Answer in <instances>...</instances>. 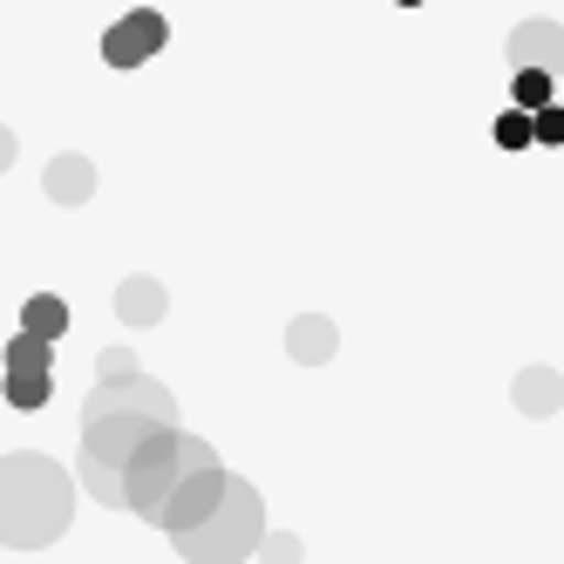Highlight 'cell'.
Listing matches in <instances>:
<instances>
[{
    "label": "cell",
    "mask_w": 564,
    "mask_h": 564,
    "mask_svg": "<svg viewBox=\"0 0 564 564\" xmlns=\"http://www.w3.org/2000/svg\"><path fill=\"white\" fill-rule=\"evenodd\" d=\"M551 89H557V75L517 68V75H510V109H523V116H531V109H544V102H551Z\"/></svg>",
    "instance_id": "cell-15"
},
{
    "label": "cell",
    "mask_w": 564,
    "mask_h": 564,
    "mask_svg": "<svg viewBox=\"0 0 564 564\" xmlns=\"http://www.w3.org/2000/svg\"><path fill=\"white\" fill-rule=\"evenodd\" d=\"M259 538H265V497L246 476H225V497L212 503V517H197L191 531H171L184 564H246L259 557Z\"/></svg>",
    "instance_id": "cell-2"
},
{
    "label": "cell",
    "mask_w": 564,
    "mask_h": 564,
    "mask_svg": "<svg viewBox=\"0 0 564 564\" xmlns=\"http://www.w3.org/2000/svg\"><path fill=\"white\" fill-rule=\"evenodd\" d=\"M490 137H497V150H523V143H531V116H523V109H503Z\"/></svg>",
    "instance_id": "cell-19"
},
{
    "label": "cell",
    "mask_w": 564,
    "mask_h": 564,
    "mask_svg": "<svg viewBox=\"0 0 564 564\" xmlns=\"http://www.w3.org/2000/svg\"><path fill=\"white\" fill-rule=\"evenodd\" d=\"M225 476H231L225 463H212V469H191V476L177 482V490L164 497V510H156L150 523H156L164 538H171V531H191V523H197V517H212V503L225 497Z\"/></svg>",
    "instance_id": "cell-6"
},
{
    "label": "cell",
    "mask_w": 564,
    "mask_h": 564,
    "mask_svg": "<svg viewBox=\"0 0 564 564\" xmlns=\"http://www.w3.org/2000/svg\"><path fill=\"white\" fill-rule=\"evenodd\" d=\"M510 401H517V415H557L564 409V375L557 368H523L510 381Z\"/></svg>",
    "instance_id": "cell-12"
},
{
    "label": "cell",
    "mask_w": 564,
    "mask_h": 564,
    "mask_svg": "<svg viewBox=\"0 0 564 564\" xmlns=\"http://www.w3.org/2000/svg\"><path fill=\"white\" fill-rule=\"evenodd\" d=\"M130 375H143L130 347H102V354H96V381H130Z\"/></svg>",
    "instance_id": "cell-18"
},
{
    "label": "cell",
    "mask_w": 564,
    "mask_h": 564,
    "mask_svg": "<svg viewBox=\"0 0 564 564\" xmlns=\"http://www.w3.org/2000/svg\"><path fill=\"white\" fill-rule=\"evenodd\" d=\"M164 42H171V21L156 14V8H130L123 21L102 34V62H109V68H143Z\"/></svg>",
    "instance_id": "cell-5"
},
{
    "label": "cell",
    "mask_w": 564,
    "mask_h": 564,
    "mask_svg": "<svg viewBox=\"0 0 564 564\" xmlns=\"http://www.w3.org/2000/svg\"><path fill=\"white\" fill-rule=\"evenodd\" d=\"M0 394H8V409H42V401L55 394V381L48 375H8V381H0Z\"/></svg>",
    "instance_id": "cell-16"
},
{
    "label": "cell",
    "mask_w": 564,
    "mask_h": 564,
    "mask_svg": "<svg viewBox=\"0 0 564 564\" xmlns=\"http://www.w3.org/2000/svg\"><path fill=\"white\" fill-rule=\"evenodd\" d=\"M286 354L300 360V368H327V360L340 354V327L327 313H300L293 327H286Z\"/></svg>",
    "instance_id": "cell-11"
},
{
    "label": "cell",
    "mask_w": 564,
    "mask_h": 564,
    "mask_svg": "<svg viewBox=\"0 0 564 564\" xmlns=\"http://www.w3.org/2000/svg\"><path fill=\"white\" fill-rule=\"evenodd\" d=\"M48 368H55V340H34V334L8 340V375H48Z\"/></svg>",
    "instance_id": "cell-14"
},
{
    "label": "cell",
    "mask_w": 564,
    "mask_h": 564,
    "mask_svg": "<svg viewBox=\"0 0 564 564\" xmlns=\"http://www.w3.org/2000/svg\"><path fill=\"white\" fill-rule=\"evenodd\" d=\"M401 8H422V0H401Z\"/></svg>",
    "instance_id": "cell-23"
},
{
    "label": "cell",
    "mask_w": 564,
    "mask_h": 564,
    "mask_svg": "<svg viewBox=\"0 0 564 564\" xmlns=\"http://www.w3.org/2000/svg\"><path fill=\"white\" fill-rule=\"evenodd\" d=\"M83 490H89L96 503H109V510H123V476L102 469V463H89V456H83Z\"/></svg>",
    "instance_id": "cell-17"
},
{
    "label": "cell",
    "mask_w": 564,
    "mask_h": 564,
    "mask_svg": "<svg viewBox=\"0 0 564 564\" xmlns=\"http://www.w3.org/2000/svg\"><path fill=\"white\" fill-rule=\"evenodd\" d=\"M259 551H265V564H300V538L293 531H265Z\"/></svg>",
    "instance_id": "cell-21"
},
{
    "label": "cell",
    "mask_w": 564,
    "mask_h": 564,
    "mask_svg": "<svg viewBox=\"0 0 564 564\" xmlns=\"http://www.w3.org/2000/svg\"><path fill=\"white\" fill-rule=\"evenodd\" d=\"M531 143H564V109L557 102L531 109Z\"/></svg>",
    "instance_id": "cell-20"
},
{
    "label": "cell",
    "mask_w": 564,
    "mask_h": 564,
    "mask_svg": "<svg viewBox=\"0 0 564 564\" xmlns=\"http://www.w3.org/2000/svg\"><path fill=\"white\" fill-rule=\"evenodd\" d=\"M218 463V449L205 435H184V429H150L143 435V449L123 463V510H137V517H156L164 510V497L177 490V482L191 476V469H212Z\"/></svg>",
    "instance_id": "cell-3"
},
{
    "label": "cell",
    "mask_w": 564,
    "mask_h": 564,
    "mask_svg": "<svg viewBox=\"0 0 564 564\" xmlns=\"http://www.w3.org/2000/svg\"><path fill=\"white\" fill-rule=\"evenodd\" d=\"M164 313H171V293H164V279H150V272H130L123 286H116V319H123V327H156Z\"/></svg>",
    "instance_id": "cell-9"
},
{
    "label": "cell",
    "mask_w": 564,
    "mask_h": 564,
    "mask_svg": "<svg viewBox=\"0 0 564 564\" xmlns=\"http://www.w3.org/2000/svg\"><path fill=\"white\" fill-rule=\"evenodd\" d=\"M96 415H143L156 429H177V401L164 381H150V375H130V381H96L89 401H83V422Z\"/></svg>",
    "instance_id": "cell-4"
},
{
    "label": "cell",
    "mask_w": 564,
    "mask_h": 564,
    "mask_svg": "<svg viewBox=\"0 0 564 564\" xmlns=\"http://www.w3.org/2000/svg\"><path fill=\"white\" fill-rule=\"evenodd\" d=\"M14 150H21V143H14V130L0 123V177H8V164H14Z\"/></svg>",
    "instance_id": "cell-22"
},
{
    "label": "cell",
    "mask_w": 564,
    "mask_h": 564,
    "mask_svg": "<svg viewBox=\"0 0 564 564\" xmlns=\"http://www.w3.org/2000/svg\"><path fill=\"white\" fill-rule=\"evenodd\" d=\"M42 191L55 197V205H89V197H96V164H89V156L83 150H62V156H48V177H42Z\"/></svg>",
    "instance_id": "cell-10"
},
{
    "label": "cell",
    "mask_w": 564,
    "mask_h": 564,
    "mask_svg": "<svg viewBox=\"0 0 564 564\" xmlns=\"http://www.w3.org/2000/svg\"><path fill=\"white\" fill-rule=\"evenodd\" d=\"M21 334H34V340H62V334H68V300H62V293H34V300L21 306Z\"/></svg>",
    "instance_id": "cell-13"
},
{
    "label": "cell",
    "mask_w": 564,
    "mask_h": 564,
    "mask_svg": "<svg viewBox=\"0 0 564 564\" xmlns=\"http://www.w3.org/2000/svg\"><path fill=\"white\" fill-rule=\"evenodd\" d=\"M510 68H538V75H564V28L557 21H517L503 42Z\"/></svg>",
    "instance_id": "cell-8"
},
{
    "label": "cell",
    "mask_w": 564,
    "mask_h": 564,
    "mask_svg": "<svg viewBox=\"0 0 564 564\" xmlns=\"http://www.w3.org/2000/svg\"><path fill=\"white\" fill-rule=\"evenodd\" d=\"M150 429H156V422H143V415H96V422H83V456L123 476V463L143 449Z\"/></svg>",
    "instance_id": "cell-7"
},
{
    "label": "cell",
    "mask_w": 564,
    "mask_h": 564,
    "mask_svg": "<svg viewBox=\"0 0 564 564\" xmlns=\"http://www.w3.org/2000/svg\"><path fill=\"white\" fill-rule=\"evenodd\" d=\"M75 517V482L48 456H0V544L8 551H42L68 531Z\"/></svg>",
    "instance_id": "cell-1"
}]
</instances>
